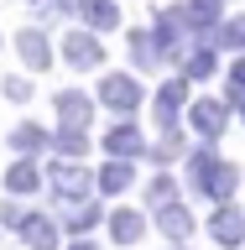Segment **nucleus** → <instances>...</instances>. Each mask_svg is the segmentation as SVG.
<instances>
[{
  "mask_svg": "<svg viewBox=\"0 0 245 250\" xmlns=\"http://www.w3.org/2000/svg\"><path fill=\"white\" fill-rule=\"evenodd\" d=\"M11 188H37V172H31V167H16L11 172Z\"/></svg>",
  "mask_w": 245,
  "mask_h": 250,
  "instance_id": "6e6552de",
  "label": "nucleus"
},
{
  "mask_svg": "<svg viewBox=\"0 0 245 250\" xmlns=\"http://www.w3.org/2000/svg\"><path fill=\"white\" fill-rule=\"evenodd\" d=\"M235 89H245V62H240V68H235Z\"/></svg>",
  "mask_w": 245,
  "mask_h": 250,
  "instance_id": "9d476101",
  "label": "nucleus"
},
{
  "mask_svg": "<svg viewBox=\"0 0 245 250\" xmlns=\"http://www.w3.org/2000/svg\"><path fill=\"white\" fill-rule=\"evenodd\" d=\"M68 58H73V62L99 58V42H89V37H68Z\"/></svg>",
  "mask_w": 245,
  "mask_h": 250,
  "instance_id": "7ed1b4c3",
  "label": "nucleus"
},
{
  "mask_svg": "<svg viewBox=\"0 0 245 250\" xmlns=\"http://www.w3.org/2000/svg\"><path fill=\"white\" fill-rule=\"evenodd\" d=\"M84 16H89L94 26H115V5H94V0H89V5H84Z\"/></svg>",
  "mask_w": 245,
  "mask_h": 250,
  "instance_id": "423d86ee",
  "label": "nucleus"
},
{
  "mask_svg": "<svg viewBox=\"0 0 245 250\" xmlns=\"http://www.w3.org/2000/svg\"><path fill=\"white\" fill-rule=\"evenodd\" d=\"M115 234H120V240H136V234H141V219L136 214H120V219H115Z\"/></svg>",
  "mask_w": 245,
  "mask_h": 250,
  "instance_id": "0eeeda50",
  "label": "nucleus"
},
{
  "mask_svg": "<svg viewBox=\"0 0 245 250\" xmlns=\"http://www.w3.org/2000/svg\"><path fill=\"white\" fill-rule=\"evenodd\" d=\"M193 120H199V130H219V125H224V104H199Z\"/></svg>",
  "mask_w": 245,
  "mask_h": 250,
  "instance_id": "20e7f679",
  "label": "nucleus"
},
{
  "mask_svg": "<svg viewBox=\"0 0 245 250\" xmlns=\"http://www.w3.org/2000/svg\"><path fill=\"white\" fill-rule=\"evenodd\" d=\"M105 99H110V104H120V109H131L141 99V89L131 83V78H105Z\"/></svg>",
  "mask_w": 245,
  "mask_h": 250,
  "instance_id": "f257e3e1",
  "label": "nucleus"
},
{
  "mask_svg": "<svg viewBox=\"0 0 245 250\" xmlns=\"http://www.w3.org/2000/svg\"><path fill=\"white\" fill-rule=\"evenodd\" d=\"M224 37H230V47H245V21H235V26L224 31Z\"/></svg>",
  "mask_w": 245,
  "mask_h": 250,
  "instance_id": "1a4fd4ad",
  "label": "nucleus"
},
{
  "mask_svg": "<svg viewBox=\"0 0 245 250\" xmlns=\"http://www.w3.org/2000/svg\"><path fill=\"white\" fill-rule=\"evenodd\" d=\"M78 250H94V245H78Z\"/></svg>",
  "mask_w": 245,
  "mask_h": 250,
  "instance_id": "9b49d317",
  "label": "nucleus"
},
{
  "mask_svg": "<svg viewBox=\"0 0 245 250\" xmlns=\"http://www.w3.org/2000/svg\"><path fill=\"white\" fill-rule=\"evenodd\" d=\"M21 52H26V62H47V47H42V37H37V31H26V37H21Z\"/></svg>",
  "mask_w": 245,
  "mask_h": 250,
  "instance_id": "39448f33",
  "label": "nucleus"
},
{
  "mask_svg": "<svg viewBox=\"0 0 245 250\" xmlns=\"http://www.w3.org/2000/svg\"><path fill=\"white\" fill-rule=\"evenodd\" d=\"M214 234H219V240H240V234H245V219L240 214H219L214 219Z\"/></svg>",
  "mask_w": 245,
  "mask_h": 250,
  "instance_id": "f03ea898",
  "label": "nucleus"
}]
</instances>
